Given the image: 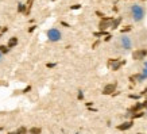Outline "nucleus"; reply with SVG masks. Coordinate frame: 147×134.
Returning <instances> with one entry per match:
<instances>
[{
	"instance_id": "1",
	"label": "nucleus",
	"mask_w": 147,
	"mask_h": 134,
	"mask_svg": "<svg viewBox=\"0 0 147 134\" xmlns=\"http://www.w3.org/2000/svg\"><path fill=\"white\" fill-rule=\"evenodd\" d=\"M129 12H131V18H132L134 22H142L143 19H144V16H146V11H144V8L139 4L131 5Z\"/></svg>"
},
{
	"instance_id": "2",
	"label": "nucleus",
	"mask_w": 147,
	"mask_h": 134,
	"mask_svg": "<svg viewBox=\"0 0 147 134\" xmlns=\"http://www.w3.org/2000/svg\"><path fill=\"white\" fill-rule=\"evenodd\" d=\"M61 37H62V34H61V31L58 30V29H50L49 31H47V38H49L51 42H57V41L61 39Z\"/></svg>"
},
{
	"instance_id": "3",
	"label": "nucleus",
	"mask_w": 147,
	"mask_h": 134,
	"mask_svg": "<svg viewBox=\"0 0 147 134\" xmlns=\"http://www.w3.org/2000/svg\"><path fill=\"white\" fill-rule=\"evenodd\" d=\"M120 45L124 50H131L132 49V42H131V38H129L128 35L120 37Z\"/></svg>"
},
{
	"instance_id": "4",
	"label": "nucleus",
	"mask_w": 147,
	"mask_h": 134,
	"mask_svg": "<svg viewBox=\"0 0 147 134\" xmlns=\"http://www.w3.org/2000/svg\"><path fill=\"white\" fill-rule=\"evenodd\" d=\"M147 56V52L146 50H139V52H136V53H134V58H143V57H146Z\"/></svg>"
},
{
	"instance_id": "5",
	"label": "nucleus",
	"mask_w": 147,
	"mask_h": 134,
	"mask_svg": "<svg viewBox=\"0 0 147 134\" xmlns=\"http://www.w3.org/2000/svg\"><path fill=\"white\" fill-rule=\"evenodd\" d=\"M111 20H108V19H105V20H102L101 23H100V29L101 30H105V29H108V27H111Z\"/></svg>"
},
{
	"instance_id": "6",
	"label": "nucleus",
	"mask_w": 147,
	"mask_h": 134,
	"mask_svg": "<svg viewBox=\"0 0 147 134\" xmlns=\"http://www.w3.org/2000/svg\"><path fill=\"white\" fill-rule=\"evenodd\" d=\"M121 61H119V60H113V63L111 64V68L113 69V71H117L119 68H120V65H121Z\"/></svg>"
},
{
	"instance_id": "7",
	"label": "nucleus",
	"mask_w": 147,
	"mask_h": 134,
	"mask_svg": "<svg viewBox=\"0 0 147 134\" xmlns=\"http://www.w3.org/2000/svg\"><path fill=\"white\" fill-rule=\"evenodd\" d=\"M115 87H116L115 84L107 85V87L104 88V94H111V92H113V91H115Z\"/></svg>"
},
{
	"instance_id": "8",
	"label": "nucleus",
	"mask_w": 147,
	"mask_h": 134,
	"mask_svg": "<svg viewBox=\"0 0 147 134\" xmlns=\"http://www.w3.org/2000/svg\"><path fill=\"white\" fill-rule=\"evenodd\" d=\"M16 45H18V38H15V37H13V38H11V39H9V42H8V49H9V48L16 46Z\"/></svg>"
},
{
	"instance_id": "9",
	"label": "nucleus",
	"mask_w": 147,
	"mask_h": 134,
	"mask_svg": "<svg viewBox=\"0 0 147 134\" xmlns=\"http://www.w3.org/2000/svg\"><path fill=\"white\" fill-rule=\"evenodd\" d=\"M140 76L143 77V80L147 79V61L144 63V65H143V71H142V73H140Z\"/></svg>"
},
{
	"instance_id": "10",
	"label": "nucleus",
	"mask_w": 147,
	"mask_h": 134,
	"mask_svg": "<svg viewBox=\"0 0 147 134\" xmlns=\"http://www.w3.org/2000/svg\"><path fill=\"white\" fill-rule=\"evenodd\" d=\"M0 52L3 54L7 53V52H8V46H0Z\"/></svg>"
},
{
	"instance_id": "11",
	"label": "nucleus",
	"mask_w": 147,
	"mask_h": 134,
	"mask_svg": "<svg viewBox=\"0 0 147 134\" xmlns=\"http://www.w3.org/2000/svg\"><path fill=\"white\" fill-rule=\"evenodd\" d=\"M128 127H131V123H124V126H120V127H119V129H128Z\"/></svg>"
},
{
	"instance_id": "12",
	"label": "nucleus",
	"mask_w": 147,
	"mask_h": 134,
	"mask_svg": "<svg viewBox=\"0 0 147 134\" xmlns=\"http://www.w3.org/2000/svg\"><path fill=\"white\" fill-rule=\"evenodd\" d=\"M40 130L39 129H31V134H39Z\"/></svg>"
},
{
	"instance_id": "13",
	"label": "nucleus",
	"mask_w": 147,
	"mask_h": 134,
	"mask_svg": "<svg viewBox=\"0 0 147 134\" xmlns=\"http://www.w3.org/2000/svg\"><path fill=\"white\" fill-rule=\"evenodd\" d=\"M3 58H4V54H3V53H1V52H0V63L3 61Z\"/></svg>"
},
{
	"instance_id": "14",
	"label": "nucleus",
	"mask_w": 147,
	"mask_h": 134,
	"mask_svg": "<svg viewBox=\"0 0 147 134\" xmlns=\"http://www.w3.org/2000/svg\"><path fill=\"white\" fill-rule=\"evenodd\" d=\"M22 10H24V5H23V4H19V11H22Z\"/></svg>"
}]
</instances>
